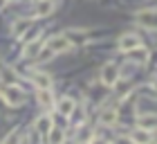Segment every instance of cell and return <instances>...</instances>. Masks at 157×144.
Segmentation results:
<instances>
[{
	"instance_id": "cell-1",
	"label": "cell",
	"mask_w": 157,
	"mask_h": 144,
	"mask_svg": "<svg viewBox=\"0 0 157 144\" xmlns=\"http://www.w3.org/2000/svg\"><path fill=\"white\" fill-rule=\"evenodd\" d=\"M0 92H2V99L9 106H20V104L25 102V92L20 90L18 86H5Z\"/></svg>"
},
{
	"instance_id": "cell-2",
	"label": "cell",
	"mask_w": 157,
	"mask_h": 144,
	"mask_svg": "<svg viewBox=\"0 0 157 144\" xmlns=\"http://www.w3.org/2000/svg\"><path fill=\"white\" fill-rule=\"evenodd\" d=\"M101 81L108 86V88H112V86L119 81V68L115 66V63H105V66L101 68Z\"/></svg>"
},
{
	"instance_id": "cell-3",
	"label": "cell",
	"mask_w": 157,
	"mask_h": 144,
	"mask_svg": "<svg viewBox=\"0 0 157 144\" xmlns=\"http://www.w3.org/2000/svg\"><path fill=\"white\" fill-rule=\"evenodd\" d=\"M47 47L52 50L54 54H61V52H65V50H70V47H72V43H70V38H67V36L59 34V36H52V38L47 41Z\"/></svg>"
},
{
	"instance_id": "cell-4",
	"label": "cell",
	"mask_w": 157,
	"mask_h": 144,
	"mask_svg": "<svg viewBox=\"0 0 157 144\" xmlns=\"http://www.w3.org/2000/svg\"><path fill=\"white\" fill-rule=\"evenodd\" d=\"M137 23L146 30H157V11L155 9H144L137 14Z\"/></svg>"
},
{
	"instance_id": "cell-5",
	"label": "cell",
	"mask_w": 157,
	"mask_h": 144,
	"mask_svg": "<svg viewBox=\"0 0 157 144\" xmlns=\"http://www.w3.org/2000/svg\"><path fill=\"white\" fill-rule=\"evenodd\" d=\"M128 140H130L132 144H148V142H153V133L151 131H148V128H135V131L130 133V138H128Z\"/></svg>"
},
{
	"instance_id": "cell-6",
	"label": "cell",
	"mask_w": 157,
	"mask_h": 144,
	"mask_svg": "<svg viewBox=\"0 0 157 144\" xmlns=\"http://www.w3.org/2000/svg\"><path fill=\"white\" fill-rule=\"evenodd\" d=\"M139 45H141V38L135 34H124L119 38V50H124V52H130V50L139 47Z\"/></svg>"
},
{
	"instance_id": "cell-7",
	"label": "cell",
	"mask_w": 157,
	"mask_h": 144,
	"mask_svg": "<svg viewBox=\"0 0 157 144\" xmlns=\"http://www.w3.org/2000/svg\"><path fill=\"white\" fill-rule=\"evenodd\" d=\"M36 97H38V102H40V106L45 108V110L54 108V95H52L49 88H36Z\"/></svg>"
},
{
	"instance_id": "cell-8",
	"label": "cell",
	"mask_w": 157,
	"mask_h": 144,
	"mask_svg": "<svg viewBox=\"0 0 157 144\" xmlns=\"http://www.w3.org/2000/svg\"><path fill=\"white\" fill-rule=\"evenodd\" d=\"M52 11H54V0H38L36 7H34V14L38 18H47Z\"/></svg>"
},
{
	"instance_id": "cell-9",
	"label": "cell",
	"mask_w": 157,
	"mask_h": 144,
	"mask_svg": "<svg viewBox=\"0 0 157 144\" xmlns=\"http://www.w3.org/2000/svg\"><path fill=\"white\" fill-rule=\"evenodd\" d=\"M128 54V61H132V63H137V66H141V63H146L148 61V50L146 47H135L130 50V52H126Z\"/></svg>"
},
{
	"instance_id": "cell-10",
	"label": "cell",
	"mask_w": 157,
	"mask_h": 144,
	"mask_svg": "<svg viewBox=\"0 0 157 144\" xmlns=\"http://www.w3.org/2000/svg\"><path fill=\"white\" fill-rule=\"evenodd\" d=\"M74 108H76V104H74V99H70V97H63L59 102V113L65 115V117H72Z\"/></svg>"
},
{
	"instance_id": "cell-11",
	"label": "cell",
	"mask_w": 157,
	"mask_h": 144,
	"mask_svg": "<svg viewBox=\"0 0 157 144\" xmlns=\"http://www.w3.org/2000/svg\"><path fill=\"white\" fill-rule=\"evenodd\" d=\"M99 119H101V124H105V126H115V122H117V108H103Z\"/></svg>"
},
{
	"instance_id": "cell-12",
	"label": "cell",
	"mask_w": 157,
	"mask_h": 144,
	"mask_svg": "<svg viewBox=\"0 0 157 144\" xmlns=\"http://www.w3.org/2000/svg\"><path fill=\"white\" fill-rule=\"evenodd\" d=\"M32 81L36 83V88H49V86H52V79H49L45 72H34Z\"/></svg>"
},
{
	"instance_id": "cell-13",
	"label": "cell",
	"mask_w": 157,
	"mask_h": 144,
	"mask_svg": "<svg viewBox=\"0 0 157 144\" xmlns=\"http://www.w3.org/2000/svg\"><path fill=\"white\" fill-rule=\"evenodd\" d=\"M29 27H32V20H18V23H13V27H11V32H13V36H18V38H20V36H25V32L27 30H29Z\"/></svg>"
},
{
	"instance_id": "cell-14",
	"label": "cell",
	"mask_w": 157,
	"mask_h": 144,
	"mask_svg": "<svg viewBox=\"0 0 157 144\" xmlns=\"http://www.w3.org/2000/svg\"><path fill=\"white\" fill-rule=\"evenodd\" d=\"M40 52V38H36V41H29L25 45V50H23V56H27V59H29V56H36Z\"/></svg>"
},
{
	"instance_id": "cell-15",
	"label": "cell",
	"mask_w": 157,
	"mask_h": 144,
	"mask_svg": "<svg viewBox=\"0 0 157 144\" xmlns=\"http://www.w3.org/2000/svg\"><path fill=\"white\" fill-rule=\"evenodd\" d=\"M63 140H65V135H63L61 128H52L49 131V144H63Z\"/></svg>"
},
{
	"instance_id": "cell-16",
	"label": "cell",
	"mask_w": 157,
	"mask_h": 144,
	"mask_svg": "<svg viewBox=\"0 0 157 144\" xmlns=\"http://www.w3.org/2000/svg\"><path fill=\"white\" fill-rule=\"evenodd\" d=\"M49 124H52V122H49V117H38V119H36V131L47 133V131H49Z\"/></svg>"
},
{
	"instance_id": "cell-17",
	"label": "cell",
	"mask_w": 157,
	"mask_h": 144,
	"mask_svg": "<svg viewBox=\"0 0 157 144\" xmlns=\"http://www.w3.org/2000/svg\"><path fill=\"white\" fill-rule=\"evenodd\" d=\"M157 124V117H153V115H146V117H141V128H148V131H153Z\"/></svg>"
},
{
	"instance_id": "cell-18",
	"label": "cell",
	"mask_w": 157,
	"mask_h": 144,
	"mask_svg": "<svg viewBox=\"0 0 157 144\" xmlns=\"http://www.w3.org/2000/svg\"><path fill=\"white\" fill-rule=\"evenodd\" d=\"M18 142H20V131H18V128H13V131L5 138L2 144H18Z\"/></svg>"
},
{
	"instance_id": "cell-19",
	"label": "cell",
	"mask_w": 157,
	"mask_h": 144,
	"mask_svg": "<svg viewBox=\"0 0 157 144\" xmlns=\"http://www.w3.org/2000/svg\"><path fill=\"white\" fill-rule=\"evenodd\" d=\"M5 2H7V0H0V9H2V7H5Z\"/></svg>"
},
{
	"instance_id": "cell-20",
	"label": "cell",
	"mask_w": 157,
	"mask_h": 144,
	"mask_svg": "<svg viewBox=\"0 0 157 144\" xmlns=\"http://www.w3.org/2000/svg\"><path fill=\"white\" fill-rule=\"evenodd\" d=\"M153 88H155V90H157V79H155V81H153Z\"/></svg>"
},
{
	"instance_id": "cell-21",
	"label": "cell",
	"mask_w": 157,
	"mask_h": 144,
	"mask_svg": "<svg viewBox=\"0 0 157 144\" xmlns=\"http://www.w3.org/2000/svg\"><path fill=\"white\" fill-rule=\"evenodd\" d=\"M148 144H155V142H148Z\"/></svg>"
}]
</instances>
